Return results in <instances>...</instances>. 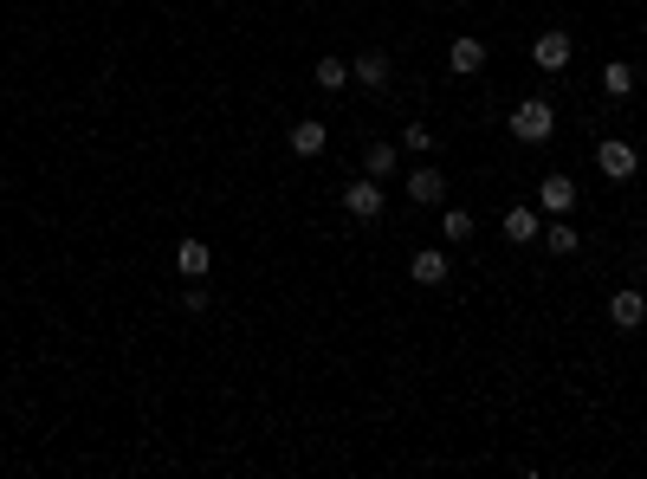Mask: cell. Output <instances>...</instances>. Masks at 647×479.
<instances>
[{
  "label": "cell",
  "mask_w": 647,
  "mask_h": 479,
  "mask_svg": "<svg viewBox=\"0 0 647 479\" xmlns=\"http://www.w3.org/2000/svg\"><path fill=\"white\" fill-rule=\"evenodd\" d=\"M208 305H214V298H208V285L195 279V285H188V292H182V311H188V318H201V311H208Z\"/></svg>",
  "instance_id": "cell-20"
},
{
  "label": "cell",
  "mask_w": 647,
  "mask_h": 479,
  "mask_svg": "<svg viewBox=\"0 0 647 479\" xmlns=\"http://www.w3.org/2000/svg\"><path fill=\"white\" fill-rule=\"evenodd\" d=\"M609 324H615V331H641V324H647V292H641V285H622V292L609 298Z\"/></svg>",
  "instance_id": "cell-7"
},
{
  "label": "cell",
  "mask_w": 647,
  "mask_h": 479,
  "mask_svg": "<svg viewBox=\"0 0 647 479\" xmlns=\"http://www.w3.org/2000/svg\"><path fill=\"white\" fill-rule=\"evenodd\" d=\"M473 234H479L473 214H466V208H447V201H440V240H447V246H466Z\"/></svg>",
  "instance_id": "cell-16"
},
{
  "label": "cell",
  "mask_w": 647,
  "mask_h": 479,
  "mask_svg": "<svg viewBox=\"0 0 647 479\" xmlns=\"http://www.w3.org/2000/svg\"><path fill=\"white\" fill-rule=\"evenodd\" d=\"M285 143H292V156H324V143H330V123H318V117H298Z\"/></svg>",
  "instance_id": "cell-12"
},
{
  "label": "cell",
  "mask_w": 647,
  "mask_h": 479,
  "mask_svg": "<svg viewBox=\"0 0 647 479\" xmlns=\"http://www.w3.org/2000/svg\"><path fill=\"white\" fill-rule=\"evenodd\" d=\"M395 162H402V143H382V136H376V143L363 149V175H376V182H382V175H395Z\"/></svg>",
  "instance_id": "cell-17"
},
{
  "label": "cell",
  "mask_w": 647,
  "mask_h": 479,
  "mask_svg": "<svg viewBox=\"0 0 647 479\" xmlns=\"http://www.w3.org/2000/svg\"><path fill=\"white\" fill-rule=\"evenodd\" d=\"M596 175H609V182H635L641 175V149L628 143V136H602L596 143Z\"/></svg>",
  "instance_id": "cell-2"
},
{
  "label": "cell",
  "mask_w": 647,
  "mask_h": 479,
  "mask_svg": "<svg viewBox=\"0 0 647 479\" xmlns=\"http://www.w3.org/2000/svg\"><path fill=\"white\" fill-rule=\"evenodd\" d=\"M402 188H408V201H415V208H440V201H447V175H440L434 162H421Z\"/></svg>",
  "instance_id": "cell-8"
},
{
  "label": "cell",
  "mask_w": 647,
  "mask_h": 479,
  "mask_svg": "<svg viewBox=\"0 0 647 479\" xmlns=\"http://www.w3.org/2000/svg\"><path fill=\"white\" fill-rule=\"evenodd\" d=\"M175 272H182V279H208V272H214L208 240H182V246H175Z\"/></svg>",
  "instance_id": "cell-13"
},
{
  "label": "cell",
  "mask_w": 647,
  "mask_h": 479,
  "mask_svg": "<svg viewBox=\"0 0 647 479\" xmlns=\"http://www.w3.org/2000/svg\"><path fill=\"white\" fill-rule=\"evenodd\" d=\"M544 246H550V253H557V259H570V253H583V227H570V221H563V214H557V221H544V234H538Z\"/></svg>",
  "instance_id": "cell-14"
},
{
  "label": "cell",
  "mask_w": 647,
  "mask_h": 479,
  "mask_svg": "<svg viewBox=\"0 0 647 479\" xmlns=\"http://www.w3.org/2000/svg\"><path fill=\"white\" fill-rule=\"evenodd\" d=\"M428 7H440V0H428Z\"/></svg>",
  "instance_id": "cell-21"
},
{
  "label": "cell",
  "mask_w": 647,
  "mask_h": 479,
  "mask_svg": "<svg viewBox=\"0 0 647 479\" xmlns=\"http://www.w3.org/2000/svg\"><path fill=\"white\" fill-rule=\"evenodd\" d=\"M538 208L544 214H570L576 208V175H544L538 182Z\"/></svg>",
  "instance_id": "cell-10"
},
{
  "label": "cell",
  "mask_w": 647,
  "mask_h": 479,
  "mask_svg": "<svg viewBox=\"0 0 647 479\" xmlns=\"http://www.w3.org/2000/svg\"><path fill=\"white\" fill-rule=\"evenodd\" d=\"M311 78H318V91H343V85H350V59H330V52H324Z\"/></svg>",
  "instance_id": "cell-18"
},
{
  "label": "cell",
  "mask_w": 647,
  "mask_h": 479,
  "mask_svg": "<svg viewBox=\"0 0 647 479\" xmlns=\"http://www.w3.org/2000/svg\"><path fill=\"white\" fill-rule=\"evenodd\" d=\"M382 208H389V195H382L376 175H356V182L343 188V214H350V221H382Z\"/></svg>",
  "instance_id": "cell-3"
},
{
  "label": "cell",
  "mask_w": 647,
  "mask_h": 479,
  "mask_svg": "<svg viewBox=\"0 0 647 479\" xmlns=\"http://www.w3.org/2000/svg\"><path fill=\"white\" fill-rule=\"evenodd\" d=\"M434 143H440V136L428 130V123H408V130H402V149H408V156H434Z\"/></svg>",
  "instance_id": "cell-19"
},
{
  "label": "cell",
  "mask_w": 647,
  "mask_h": 479,
  "mask_svg": "<svg viewBox=\"0 0 647 479\" xmlns=\"http://www.w3.org/2000/svg\"><path fill=\"white\" fill-rule=\"evenodd\" d=\"M447 72H460V78L486 72V39H479V33H460V39L447 46Z\"/></svg>",
  "instance_id": "cell-9"
},
{
  "label": "cell",
  "mask_w": 647,
  "mask_h": 479,
  "mask_svg": "<svg viewBox=\"0 0 647 479\" xmlns=\"http://www.w3.org/2000/svg\"><path fill=\"white\" fill-rule=\"evenodd\" d=\"M499 234L512 240V246H531L544 234V208H531V201H512V208L499 214Z\"/></svg>",
  "instance_id": "cell-4"
},
{
  "label": "cell",
  "mask_w": 647,
  "mask_h": 479,
  "mask_svg": "<svg viewBox=\"0 0 647 479\" xmlns=\"http://www.w3.org/2000/svg\"><path fill=\"white\" fill-rule=\"evenodd\" d=\"M389 72H395V65H389V52H376V46H369L363 59H350V85L382 91V85H389Z\"/></svg>",
  "instance_id": "cell-11"
},
{
  "label": "cell",
  "mask_w": 647,
  "mask_h": 479,
  "mask_svg": "<svg viewBox=\"0 0 647 479\" xmlns=\"http://www.w3.org/2000/svg\"><path fill=\"white\" fill-rule=\"evenodd\" d=\"M531 65H538V72H563V65H570V33H563V26H544V33L531 39Z\"/></svg>",
  "instance_id": "cell-5"
},
{
  "label": "cell",
  "mask_w": 647,
  "mask_h": 479,
  "mask_svg": "<svg viewBox=\"0 0 647 479\" xmlns=\"http://www.w3.org/2000/svg\"><path fill=\"white\" fill-rule=\"evenodd\" d=\"M505 130H512L518 143H550V136H557V104H550V98H525V104H512Z\"/></svg>",
  "instance_id": "cell-1"
},
{
  "label": "cell",
  "mask_w": 647,
  "mask_h": 479,
  "mask_svg": "<svg viewBox=\"0 0 647 479\" xmlns=\"http://www.w3.org/2000/svg\"><path fill=\"white\" fill-rule=\"evenodd\" d=\"M408 279H415V285H428V292H434V285H447V279H453L447 246H421V253L408 259Z\"/></svg>",
  "instance_id": "cell-6"
},
{
  "label": "cell",
  "mask_w": 647,
  "mask_h": 479,
  "mask_svg": "<svg viewBox=\"0 0 647 479\" xmlns=\"http://www.w3.org/2000/svg\"><path fill=\"white\" fill-rule=\"evenodd\" d=\"M635 65H628V59H609V65H602V98H615V104H622V98H635Z\"/></svg>",
  "instance_id": "cell-15"
}]
</instances>
